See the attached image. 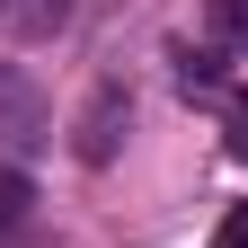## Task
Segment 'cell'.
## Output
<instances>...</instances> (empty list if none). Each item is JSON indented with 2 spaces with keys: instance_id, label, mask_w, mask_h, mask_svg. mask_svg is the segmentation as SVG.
<instances>
[{
  "instance_id": "1",
  "label": "cell",
  "mask_w": 248,
  "mask_h": 248,
  "mask_svg": "<svg viewBox=\"0 0 248 248\" xmlns=\"http://www.w3.org/2000/svg\"><path fill=\"white\" fill-rule=\"evenodd\" d=\"M45 124H53L45 115V89L27 80L18 62H0V169H9V177L27 169V151L45 142Z\"/></svg>"
},
{
  "instance_id": "2",
  "label": "cell",
  "mask_w": 248,
  "mask_h": 248,
  "mask_svg": "<svg viewBox=\"0 0 248 248\" xmlns=\"http://www.w3.org/2000/svg\"><path fill=\"white\" fill-rule=\"evenodd\" d=\"M124 124H133L124 80H98V89H89V107H80V124H71V151H80L89 169H107V160H115V142H124Z\"/></svg>"
},
{
  "instance_id": "3",
  "label": "cell",
  "mask_w": 248,
  "mask_h": 248,
  "mask_svg": "<svg viewBox=\"0 0 248 248\" xmlns=\"http://www.w3.org/2000/svg\"><path fill=\"white\" fill-rule=\"evenodd\" d=\"M80 0H0V36L9 45H53L62 27H71Z\"/></svg>"
},
{
  "instance_id": "4",
  "label": "cell",
  "mask_w": 248,
  "mask_h": 248,
  "mask_svg": "<svg viewBox=\"0 0 248 248\" xmlns=\"http://www.w3.org/2000/svg\"><path fill=\"white\" fill-rule=\"evenodd\" d=\"M204 248H248V204H231V213H222V231H213Z\"/></svg>"
},
{
  "instance_id": "5",
  "label": "cell",
  "mask_w": 248,
  "mask_h": 248,
  "mask_svg": "<svg viewBox=\"0 0 248 248\" xmlns=\"http://www.w3.org/2000/svg\"><path fill=\"white\" fill-rule=\"evenodd\" d=\"M18 213H27V177H0V239H9Z\"/></svg>"
},
{
  "instance_id": "6",
  "label": "cell",
  "mask_w": 248,
  "mask_h": 248,
  "mask_svg": "<svg viewBox=\"0 0 248 248\" xmlns=\"http://www.w3.org/2000/svg\"><path fill=\"white\" fill-rule=\"evenodd\" d=\"M231 142H239V151H248V98H239V107H231Z\"/></svg>"
},
{
  "instance_id": "7",
  "label": "cell",
  "mask_w": 248,
  "mask_h": 248,
  "mask_svg": "<svg viewBox=\"0 0 248 248\" xmlns=\"http://www.w3.org/2000/svg\"><path fill=\"white\" fill-rule=\"evenodd\" d=\"M222 18H231V27H239V36H248V0H222Z\"/></svg>"
}]
</instances>
